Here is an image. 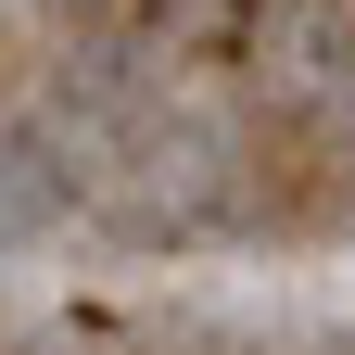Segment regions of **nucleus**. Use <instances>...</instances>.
Masks as SVG:
<instances>
[{
  "label": "nucleus",
  "mask_w": 355,
  "mask_h": 355,
  "mask_svg": "<svg viewBox=\"0 0 355 355\" xmlns=\"http://www.w3.org/2000/svg\"><path fill=\"white\" fill-rule=\"evenodd\" d=\"M26 178H38V165H13V153H0V241H38V229H64V203H76L64 178H51V191H26Z\"/></svg>",
  "instance_id": "obj_1"
}]
</instances>
